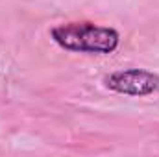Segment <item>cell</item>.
<instances>
[{
  "label": "cell",
  "mask_w": 159,
  "mask_h": 157,
  "mask_svg": "<svg viewBox=\"0 0 159 157\" xmlns=\"http://www.w3.org/2000/svg\"><path fill=\"white\" fill-rule=\"evenodd\" d=\"M52 39L61 48L80 54H111L119 46L120 35L115 28L94 22H67L52 28Z\"/></svg>",
  "instance_id": "1"
},
{
  "label": "cell",
  "mask_w": 159,
  "mask_h": 157,
  "mask_svg": "<svg viewBox=\"0 0 159 157\" xmlns=\"http://www.w3.org/2000/svg\"><path fill=\"white\" fill-rule=\"evenodd\" d=\"M104 83L120 94L129 96H148L159 92V74L143 70V69H129L117 70L104 78Z\"/></svg>",
  "instance_id": "2"
}]
</instances>
